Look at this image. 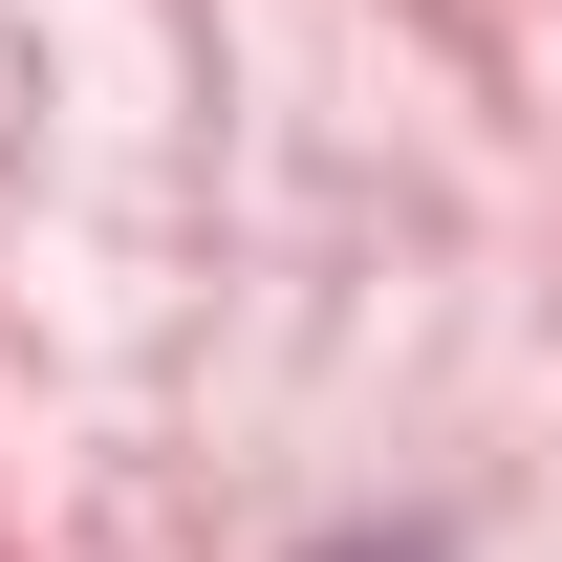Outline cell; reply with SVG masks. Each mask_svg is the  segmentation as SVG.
<instances>
[]
</instances>
